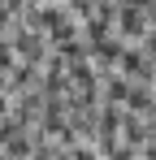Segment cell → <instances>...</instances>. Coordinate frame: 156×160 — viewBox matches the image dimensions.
I'll return each mask as SVG.
<instances>
[{
    "mask_svg": "<svg viewBox=\"0 0 156 160\" xmlns=\"http://www.w3.org/2000/svg\"><path fill=\"white\" fill-rule=\"evenodd\" d=\"M104 160H139V152H130V147H122V143H117V147H113Z\"/></svg>",
    "mask_w": 156,
    "mask_h": 160,
    "instance_id": "cell-1",
    "label": "cell"
}]
</instances>
